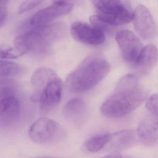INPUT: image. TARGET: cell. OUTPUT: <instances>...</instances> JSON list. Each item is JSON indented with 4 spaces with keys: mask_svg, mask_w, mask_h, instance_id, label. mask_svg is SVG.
<instances>
[{
    "mask_svg": "<svg viewBox=\"0 0 158 158\" xmlns=\"http://www.w3.org/2000/svg\"><path fill=\"white\" fill-rule=\"evenodd\" d=\"M43 1V0H27L19 6L18 13L21 14L31 10L37 7Z\"/></svg>",
    "mask_w": 158,
    "mask_h": 158,
    "instance_id": "obj_18",
    "label": "cell"
},
{
    "mask_svg": "<svg viewBox=\"0 0 158 158\" xmlns=\"http://www.w3.org/2000/svg\"><path fill=\"white\" fill-rule=\"evenodd\" d=\"M32 102H38L42 112L47 113L58 106L62 92V82L52 69L47 67L38 68L31 77Z\"/></svg>",
    "mask_w": 158,
    "mask_h": 158,
    "instance_id": "obj_2",
    "label": "cell"
},
{
    "mask_svg": "<svg viewBox=\"0 0 158 158\" xmlns=\"http://www.w3.org/2000/svg\"><path fill=\"white\" fill-rule=\"evenodd\" d=\"M148 94L136 77L126 75L120 79L114 91L103 102L101 111L108 118L123 117L139 107Z\"/></svg>",
    "mask_w": 158,
    "mask_h": 158,
    "instance_id": "obj_1",
    "label": "cell"
},
{
    "mask_svg": "<svg viewBox=\"0 0 158 158\" xmlns=\"http://www.w3.org/2000/svg\"><path fill=\"white\" fill-rule=\"evenodd\" d=\"M70 32L75 40L87 45L98 46L105 41L103 31L83 22H74L71 25Z\"/></svg>",
    "mask_w": 158,
    "mask_h": 158,
    "instance_id": "obj_9",
    "label": "cell"
},
{
    "mask_svg": "<svg viewBox=\"0 0 158 158\" xmlns=\"http://www.w3.org/2000/svg\"><path fill=\"white\" fill-rule=\"evenodd\" d=\"M8 0H0V26L2 27L5 24L8 17L7 11Z\"/></svg>",
    "mask_w": 158,
    "mask_h": 158,
    "instance_id": "obj_20",
    "label": "cell"
},
{
    "mask_svg": "<svg viewBox=\"0 0 158 158\" xmlns=\"http://www.w3.org/2000/svg\"><path fill=\"white\" fill-rule=\"evenodd\" d=\"M137 134L139 139L146 145L158 143V115L150 112L139 124Z\"/></svg>",
    "mask_w": 158,
    "mask_h": 158,
    "instance_id": "obj_11",
    "label": "cell"
},
{
    "mask_svg": "<svg viewBox=\"0 0 158 158\" xmlns=\"http://www.w3.org/2000/svg\"><path fill=\"white\" fill-rule=\"evenodd\" d=\"M146 107L149 112L158 115V93L153 94L148 98Z\"/></svg>",
    "mask_w": 158,
    "mask_h": 158,
    "instance_id": "obj_19",
    "label": "cell"
},
{
    "mask_svg": "<svg viewBox=\"0 0 158 158\" xmlns=\"http://www.w3.org/2000/svg\"><path fill=\"white\" fill-rule=\"evenodd\" d=\"M63 114L67 121L75 125H80L85 121L87 115L86 104L81 98H75L66 103Z\"/></svg>",
    "mask_w": 158,
    "mask_h": 158,
    "instance_id": "obj_13",
    "label": "cell"
},
{
    "mask_svg": "<svg viewBox=\"0 0 158 158\" xmlns=\"http://www.w3.org/2000/svg\"><path fill=\"white\" fill-rule=\"evenodd\" d=\"M158 57L156 47L152 44H149L143 48L134 66L138 71L145 73L154 67Z\"/></svg>",
    "mask_w": 158,
    "mask_h": 158,
    "instance_id": "obj_15",
    "label": "cell"
},
{
    "mask_svg": "<svg viewBox=\"0 0 158 158\" xmlns=\"http://www.w3.org/2000/svg\"></svg>",
    "mask_w": 158,
    "mask_h": 158,
    "instance_id": "obj_21",
    "label": "cell"
},
{
    "mask_svg": "<svg viewBox=\"0 0 158 158\" xmlns=\"http://www.w3.org/2000/svg\"><path fill=\"white\" fill-rule=\"evenodd\" d=\"M23 71V66L20 64L9 61L5 60H1L0 61V76L1 77H9L18 76Z\"/></svg>",
    "mask_w": 158,
    "mask_h": 158,
    "instance_id": "obj_17",
    "label": "cell"
},
{
    "mask_svg": "<svg viewBox=\"0 0 158 158\" xmlns=\"http://www.w3.org/2000/svg\"><path fill=\"white\" fill-rule=\"evenodd\" d=\"M137 136V132L132 129L122 130L111 134L108 145L113 151V153H117L134 146L136 142Z\"/></svg>",
    "mask_w": 158,
    "mask_h": 158,
    "instance_id": "obj_14",
    "label": "cell"
},
{
    "mask_svg": "<svg viewBox=\"0 0 158 158\" xmlns=\"http://www.w3.org/2000/svg\"><path fill=\"white\" fill-rule=\"evenodd\" d=\"M20 114L19 100L13 94L2 96L0 102L1 124L8 125L18 120Z\"/></svg>",
    "mask_w": 158,
    "mask_h": 158,
    "instance_id": "obj_12",
    "label": "cell"
},
{
    "mask_svg": "<svg viewBox=\"0 0 158 158\" xmlns=\"http://www.w3.org/2000/svg\"><path fill=\"white\" fill-rule=\"evenodd\" d=\"M97 9L95 16L101 23L111 27L133 21L134 13L123 0H91Z\"/></svg>",
    "mask_w": 158,
    "mask_h": 158,
    "instance_id": "obj_5",
    "label": "cell"
},
{
    "mask_svg": "<svg viewBox=\"0 0 158 158\" xmlns=\"http://www.w3.org/2000/svg\"><path fill=\"white\" fill-rule=\"evenodd\" d=\"M110 64L96 56H89L67 77V89L73 93L86 92L95 87L110 71Z\"/></svg>",
    "mask_w": 158,
    "mask_h": 158,
    "instance_id": "obj_3",
    "label": "cell"
},
{
    "mask_svg": "<svg viewBox=\"0 0 158 158\" xmlns=\"http://www.w3.org/2000/svg\"><path fill=\"white\" fill-rule=\"evenodd\" d=\"M63 30V26L60 23L35 27L18 35L13 47L20 57L31 51L43 52L61 35Z\"/></svg>",
    "mask_w": 158,
    "mask_h": 158,
    "instance_id": "obj_4",
    "label": "cell"
},
{
    "mask_svg": "<svg viewBox=\"0 0 158 158\" xmlns=\"http://www.w3.org/2000/svg\"><path fill=\"white\" fill-rule=\"evenodd\" d=\"M111 136V134H104L92 137L86 141L85 148L89 152H98L108 145Z\"/></svg>",
    "mask_w": 158,
    "mask_h": 158,
    "instance_id": "obj_16",
    "label": "cell"
},
{
    "mask_svg": "<svg viewBox=\"0 0 158 158\" xmlns=\"http://www.w3.org/2000/svg\"><path fill=\"white\" fill-rule=\"evenodd\" d=\"M64 128L56 121L41 117L34 122L29 128L30 139L36 143L48 144L60 141L65 136Z\"/></svg>",
    "mask_w": 158,
    "mask_h": 158,
    "instance_id": "obj_6",
    "label": "cell"
},
{
    "mask_svg": "<svg viewBox=\"0 0 158 158\" xmlns=\"http://www.w3.org/2000/svg\"><path fill=\"white\" fill-rule=\"evenodd\" d=\"M133 23L137 33L146 40L156 37L157 29L152 15L148 8L142 5L138 6L134 12Z\"/></svg>",
    "mask_w": 158,
    "mask_h": 158,
    "instance_id": "obj_10",
    "label": "cell"
},
{
    "mask_svg": "<svg viewBox=\"0 0 158 158\" xmlns=\"http://www.w3.org/2000/svg\"><path fill=\"white\" fill-rule=\"evenodd\" d=\"M73 4L65 0H56L53 4L39 11L30 19V24L35 27L48 24L53 20L71 12Z\"/></svg>",
    "mask_w": 158,
    "mask_h": 158,
    "instance_id": "obj_8",
    "label": "cell"
},
{
    "mask_svg": "<svg viewBox=\"0 0 158 158\" xmlns=\"http://www.w3.org/2000/svg\"><path fill=\"white\" fill-rule=\"evenodd\" d=\"M115 39L123 60L134 65L143 48L141 41L134 33L128 30L117 32Z\"/></svg>",
    "mask_w": 158,
    "mask_h": 158,
    "instance_id": "obj_7",
    "label": "cell"
}]
</instances>
